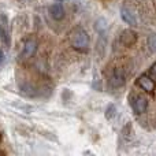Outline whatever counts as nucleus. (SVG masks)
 <instances>
[{"mask_svg":"<svg viewBox=\"0 0 156 156\" xmlns=\"http://www.w3.org/2000/svg\"><path fill=\"white\" fill-rule=\"evenodd\" d=\"M70 44L74 49L81 52L88 51L89 48V36L82 27H76L70 32Z\"/></svg>","mask_w":156,"mask_h":156,"instance_id":"1","label":"nucleus"},{"mask_svg":"<svg viewBox=\"0 0 156 156\" xmlns=\"http://www.w3.org/2000/svg\"><path fill=\"white\" fill-rule=\"evenodd\" d=\"M125 81H126V77H125L123 70L122 69H114L112 74L108 78V86H110V89H118L123 86Z\"/></svg>","mask_w":156,"mask_h":156,"instance_id":"2","label":"nucleus"},{"mask_svg":"<svg viewBox=\"0 0 156 156\" xmlns=\"http://www.w3.org/2000/svg\"><path fill=\"white\" fill-rule=\"evenodd\" d=\"M130 105H132L133 111L140 115V114L145 112L147 108H148V100L141 94H136V96L130 97Z\"/></svg>","mask_w":156,"mask_h":156,"instance_id":"3","label":"nucleus"},{"mask_svg":"<svg viewBox=\"0 0 156 156\" xmlns=\"http://www.w3.org/2000/svg\"><path fill=\"white\" fill-rule=\"evenodd\" d=\"M36 51H37V41H36L34 38H29V40L25 43L19 58H21V60H27L36 54Z\"/></svg>","mask_w":156,"mask_h":156,"instance_id":"4","label":"nucleus"},{"mask_svg":"<svg viewBox=\"0 0 156 156\" xmlns=\"http://www.w3.org/2000/svg\"><path fill=\"white\" fill-rule=\"evenodd\" d=\"M65 5L60 0H55L51 5H49V15L55 19V21H62L65 18Z\"/></svg>","mask_w":156,"mask_h":156,"instance_id":"5","label":"nucleus"},{"mask_svg":"<svg viewBox=\"0 0 156 156\" xmlns=\"http://www.w3.org/2000/svg\"><path fill=\"white\" fill-rule=\"evenodd\" d=\"M121 16L127 25H132V26H136L137 25V14H136L134 10L129 7V5H122L121 8Z\"/></svg>","mask_w":156,"mask_h":156,"instance_id":"6","label":"nucleus"},{"mask_svg":"<svg viewBox=\"0 0 156 156\" xmlns=\"http://www.w3.org/2000/svg\"><path fill=\"white\" fill-rule=\"evenodd\" d=\"M119 41H121V44L125 47H132L133 44H136V41H137V34H136L133 30L126 29L121 33Z\"/></svg>","mask_w":156,"mask_h":156,"instance_id":"7","label":"nucleus"},{"mask_svg":"<svg viewBox=\"0 0 156 156\" xmlns=\"http://www.w3.org/2000/svg\"><path fill=\"white\" fill-rule=\"evenodd\" d=\"M137 82H138V85H140L145 92H148V93H152V92H154L155 81L152 80L148 74H143V76H140V77H138V80H137Z\"/></svg>","mask_w":156,"mask_h":156,"instance_id":"8","label":"nucleus"},{"mask_svg":"<svg viewBox=\"0 0 156 156\" xmlns=\"http://www.w3.org/2000/svg\"><path fill=\"white\" fill-rule=\"evenodd\" d=\"M94 29L100 33V34H104V32L108 30V22L105 18H99L94 23Z\"/></svg>","mask_w":156,"mask_h":156,"instance_id":"9","label":"nucleus"},{"mask_svg":"<svg viewBox=\"0 0 156 156\" xmlns=\"http://www.w3.org/2000/svg\"><path fill=\"white\" fill-rule=\"evenodd\" d=\"M147 44H148V48L151 49L154 54H156V34H151L148 36V40H147Z\"/></svg>","mask_w":156,"mask_h":156,"instance_id":"10","label":"nucleus"},{"mask_svg":"<svg viewBox=\"0 0 156 156\" xmlns=\"http://www.w3.org/2000/svg\"><path fill=\"white\" fill-rule=\"evenodd\" d=\"M115 112H116L115 105H112V104L108 105V108H107V118H108V119H111V118H112V115H114Z\"/></svg>","mask_w":156,"mask_h":156,"instance_id":"11","label":"nucleus"},{"mask_svg":"<svg viewBox=\"0 0 156 156\" xmlns=\"http://www.w3.org/2000/svg\"><path fill=\"white\" fill-rule=\"evenodd\" d=\"M149 77H151L152 80L156 82V63H155V65H152L151 70H149Z\"/></svg>","mask_w":156,"mask_h":156,"instance_id":"12","label":"nucleus"},{"mask_svg":"<svg viewBox=\"0 0 156 156\" xmlns=\"http://www.w3.org/2000/svg\"><path fill=\"white\" fill-rule=\"evenodd\" d=\"M3 60H4V55H3V52L0 51V65L3 63Z\"/></svg>","mask_w":156,"mask_h":156,"instance_id":"13","label":"nucleus"},{"mask_svg":"<svg viewBox=\"0 0 156 156\" xmlns=\"http://www.w3.org/2000/svg\"><path fill=\"white\" fill-rule=\"evenodd\" d=\"M0 36H2V27H0Z\"/></svg>","mask_w":156,"mask_h":156,"instance_id":"14","label":"nucleus"}]
</instances>
